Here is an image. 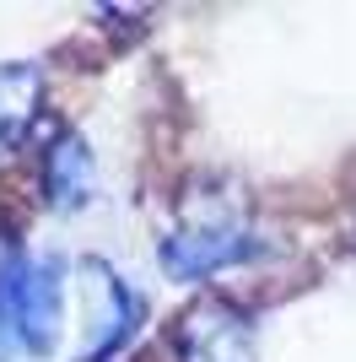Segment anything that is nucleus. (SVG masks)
I'll list each match as a JSON object with an SVG mask.
<instances>
[{
    "mask_svg": "<svg viewBox=\"0 0 356 362\" xmlns=\"http://www.w3.org/2000/svg\"><path fill=\"white\" fill-rule=\"evenodd\" d=\"M0 314L11 319L22 357H49L65 330V265L54 255H22L0 276Z\"/></svg>",
    "mask_w": 356,
    "mask_h": 362,
    "instance_id": "2",
    "label": "nucleus"
},
{
    "mask_svg": "<svg viewBox=\"0 0 356 362\" xmlns=\"http://www.w3.org/2000/svg\"><path fill=\"white\" fill-rule=\"evenodd\" d=\"M44 103V65L32 60H6L0 65V157L28 141L32 119Z\"/></svg>",
    "mask_w": 356,
    "mask_h": 362,
    "instance_id": "5",
    "label": "nucleus"
},
{
    "mask_svg": "<svg viewBox=\"0 0 356 362\" xmlns=\"http://www.w3.org/2000/svg\"><path fill=\"white\" fill-rule=\"evenodd\" d=\"M254 255H259V238H254V227L243 222V211L227 206V200H210V206L189 200V206L178 211V222L162 233V249H157L162 271L178 276V281L222 276V271H232V265H249Z\"/></svg>",
    "mask_w": 356,
    "mask_h": 362,
    "instance_id": "1",
    "label": "nucleus"
},
{
    "mask_svg": "<svg viewBox=\"0 0 356 362\" xmlns=\"http://www.w3.org/2000/svg\"><path fill=\"white\" fill-rule=\"evenodd\" d=\"M81 303H87V351L76 362H103L114 357L135 335V325L146 319V298L119 281L108 259H81Z\"/></svg>",
    "mask_w": 356,
    "mask_h": 362,
    "instance_id": "3",
    "label": "nucleus"
},
{
    "mask_svg": "<svg viewBox=\"0 0 356 362\" xmlns=\"http://www.w3.org/2000/svg\"><path fill=\"white\" fill-rule=\"evenodd\" d=\"M92 189H97V163L81 136H59L54 146L44 151V195L54 211H76L87 206Z\"/></svg>",
    "mask_w": 356,
    "mask_h": 362,
    "instance_id": "6",
    "label": "nucleus"
},
{
    "mask_svg": "<svg viewBox=\"0 0 356 362\" xmlns=\"http://www.w3.org/2000/svg\"><path fill=\"white\" fill-rule=\"evenodd\" d=\"M6 249H11V238H6V222H0V276H6V265H11V259H6Z\"/></svg>",
    "mask_w": 356,
    "mask_h": 362,
    "instance_id": "7",
    "label": "nucleus"
},
{
    "mask_svg": "<svg viewBox=\"0 0 356 362\" xmlns=\"http://www.w3.org/2000/svg\"><path fill=\"white\" fill-rule=\"evenodd\" d=\"M178 362H254V319L227 298H194L173 325Z\"/></svg>",
    "mask_w": 356,
    "mask_h": 362,
    "instance_id": "4",
    "label": "nucleus"
}]
</instances>
